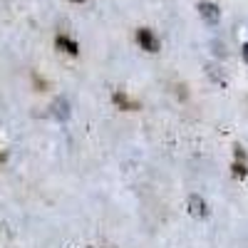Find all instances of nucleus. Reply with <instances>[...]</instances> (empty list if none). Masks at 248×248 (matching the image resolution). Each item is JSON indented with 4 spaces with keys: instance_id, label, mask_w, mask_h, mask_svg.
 <instances>
[{
    "instance_id": "f257e3e1",
    "label": "nucleus",
    "mask_w": 248,
    "mask_h": 248,
    "mask_svg": "<svg viewBox=\"0 0 248 248\" xmlns=\"http://www.w3.org/2000/svg\"><path fill=\"white\" fill-rule=\"evenodd\" d=\"M137 40H139V45L147 50V52H159V40L154 37V32L152 30H147V28H141L139 32H137Z\"/></svg>"
},
{
    "instance_id": "f03ea898",
    "label": "nucleus",
    "mask_w": 248,
    "mask_h": 248,
    "mask_svg": "<svg viewBox=\"0 0 248 248\" xmlns=\"http://www.w3.org/2000/svg\"><path fill=\"white\" fill-rule=\"evenodd\" d=\"M199 15H201L209 25H216L218 17H221V10H218L214 3H199Z\"/></svg>"
},
{
    "instance_id": "7ed1b4c3",
    "label": "nucleus",
    "mask_w": 248,
    "mask_h": 248,
    "mask_svg": "<svg viewBox=\"0 0 248 248\" xmlns=\"http://www.w3.org/2000/svg\"><path fill=\"white\" fill-rule=\"evenodd\" d=\"M55 43H57V47H60V50H65L67 55H77V52H79V45L75 43V40H70L67 35H60V37L55 40Z\"/></svg>"
},
{
    "instance_id": "20e7f679",
    "label": "nucleus",
    "mask_w": 248,
    "mask_h": 248,
    "mask_svg": "<svg viewBox=\"0 0 248 248\" xmlns=\"http://www.w3.org/2000/svg\"><path fill=\"white\" fill-rule=\"evenodd\" d=\"M112 99H114V105H119L122 109H129V112H134V109H139V105H137V102H132L127 94H124V92H114L112 94Z\"/></svg>"
},
{
    "instance_id": "39448f33",
    "label": "nucleus",
    "mask_w": 248,
    "mask_h": 248,
    "mask_svg": "<svg viewBox=\"0 0 248 248\" xmlns=\"http://www.w3.org/2000/svg\"><path fill=\"white\" fill-rule=\"evenodd\" d=\"M189 211L194 214V216H206V201L201 199V196H189Z\"/></svg>"
},
{
    "instance_id": "423d86ee",
    "label": "nucleus",
    "mask_w": 248,
    "mask_h": 248,
    "mask_svg": "<svg viewBox=\"0 0 248 248\" xmlns=\"http://www.w3.org/2000/svg\"><path fill=\"white\" fill-rule=\"evenodd\" d=\"M52 114H55L57 119H67V114H70L67 99H55V102H52Z\"/></svg>"
},
{
    "instance_id": "0eeeda50",
    "label": "nucleus",
    "mask_w": 248,
    "mask_h": 248,
    "mask_svg": "<svg viewBox=\"0 0 248 248\" xmlns=\"http://www.w3.org/2000/svg\"><path fill=\"white\" fill-rule=\"evenodd\" d=\"M233 176H236V179H243V176H246V164L238 161V159H236V164H233Z\"/></svg>"
},
{
    "instance_id": "6e6552de",
    "label": "nucleus",
    "mask_w": 248,
    "mask_h": 248,
    "mask_svg": "<svg viewBox=\"0 0 248 248\" xmlns=\"http://www.w3.org/2000/svg\"><path fill=\"white\" fill-rule=\"evenodd\" d=\"M236 159H238V161H243V159H246V152H243L241 147H236Z\"/></svg>"
},
{
    "instance_id": "1a4fd4ad",
    "label": "nucleus",
    "mask_w": 248,
    "mask_h": 248,
    "mask_svg": "<svg viewBox=\"0 0 248 248\" xmlns=\"http://www.w3.org/2000/svg\"><path fill=\"white\" fill-rule=\"evenodd\" d=\"M243 60L248 62V45H243Z\"/></svg>"
},
{
    "instance_id": "9d476101",
    "label": "nucleus",
    "mask_w": 248,
    "mask_h": 248,
    "mask_svg": "<svg viewBox=\"0 0 248 248\" xmlns=\"http://www.w3.org/2000/svg\"><path fill=\"white\" fill-rule=\"evenodd\" d=\"M72 3H85V0H72Z\"/></svg>"
},
{
    "instance_id": "9b49d317",
    "label": "nucleus",
    "mask_w": 248,
    "mask_h": 248,
    "mask_svg": "<svg viewBox=\"0 0 248 248\" xmlns=\"http://www.w3.org/2000/svg\"><path fill=\"white\" fill-rule=\"evenodd\" d=\"M0 159H3V154H0Z\"/></svg>"
}]
</instances>
